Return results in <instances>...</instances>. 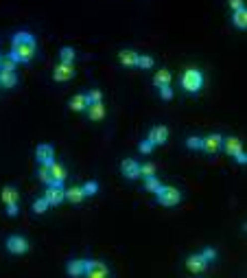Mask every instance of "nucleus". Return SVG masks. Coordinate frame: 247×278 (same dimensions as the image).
<instances>
[{"mask_svg": "<svg viewBox=\"0 0 247 278\" xmlns=\"http://www.w3.org/2000/svg\"><path fill=\"white\" fill-rule=\"evenodd\" d=\"M37 53V42L29 31H18L11 37V57L18 64H29Z\"/></svg>", "mask_w": 247, "mask_h": 278, "instance_id": "nucleus-1", "label": "nucleus"}, {"mask_svg": "<svg viewBox=\"0 0 247 278\" xmlns=\"http://www.w3.org/2000/svg\"><path fill=\"white\" fill-rule=\"evenodd\" d=\"M182 88L186 92H199L201 88H204V75H201V70L197 68H188L182 75Z\"/></svg>", "mask_w": 247, "mask_h": 278, "instance_id": "nucleus-2", "label": "nucleus"}, {"mask_svg": "<svg viewBox=\"0 0 247 278\" xmlns=\"http://www.w3.org/2000/svg\"><path fill=\"white\" fill-rule=\"evenodd\" d=\"M156 197H158V202H160L162 206H177V204L182 202V193H179V188L164 186V184L156 191Z\"/></svg>", "mask_w": 247, "mask_h": 278, "instance_id": "nucleus-3", "label": "nucleus"}, {"mask_svg": "<svg viewBox=\"0 0 247 278\" xmlns=\"http://www.w3.org/2000/svg\"><path fill=\"white\" fill-rule=\"evenodd\" d=\"M44 197L51 206H59L62 202H66V188L64 184H46V191H44Z\"/></svg>", "mask_w": 247, "mask_h": 278, "instance_id": "nucleus-4", "label": "nucleus"}, {"mask_svg": "<svg viewBox=\"0 0 247 278\" xmlns=\"http://www.w3.org/2000/svg\"><path fill=\"white\" fill-rule=\"evenodd\" d=\"M87 278H107L109 276V268L101 261H94V259H87L85 261V274Z\"/></svg>", "mask_w": 247, "mask_h": 278, "instance_id": "nucleus-5", "label": "nucleus"}, {"mask_svg": "<svg viewBox=\"0 0 247 278\" xmlns=\"http://www.w3.org/2000/svg\"><path fill=\"white\" fill-rule=\"evenodd\" d=\"M7 250L11 254L29 252V239L22 237V235H11V237H7Z\"/></svg>", "mask_w": 247, "mask_h": 278, "instance_id": "nucleus-6", "label": "nucleus"}, {"mask_svg": "<svg viewBox=\"0 0 247 278\" xmlns=\"http://www.w3.org/2000/svg\"><path fill=\"white\" fill-rule=\"evenodd\" d=\"M221 142H223V136L215 132V134H208L206 138H201V149L206 153H217L221 149Z\"/></svg>", "mask_w": 247, "mask_h": 278, "instance_id": "nucleus-7", "label": "nucleus"}, {"mask_svg": "<svg viewBox=\"0 0 247 278\" xmlns=\"http://www.w3.org/2000/svg\"><path fill=\"white\" fill-rule=\"evenodd\" d=\"M48 171H51V184H64L66 177H68L66 166L62 162H55V160L48 164Z\"/></svg>", "mask_w": 247, "mask_h": 278, "instance_id": "nucleus-8", "label": "nucleus"}, {"mask_svg": "<svg viewBox=\"0 0 247 278\" xmlns=\"http://www.w3.org/2000/svg\"><path fill=\"white\" fill-rule=\"evenodd\" d=\"M73 75H75V68H73V64H57L55 66V70H53V79L55 81H68V79H73Z\"/></svg>", "mask_w": 247, "mask_h": 278, "instance_id": "nucleus-9", "label": "nucleus"}, {"mask_svg": "<svg viewBox=\"0 0 247 278\" xmlns=\"http://www.w3.org/2000/svg\"><path fill=\"white\" fill-rule=\"evenodd\" d=\"M35 158L40 164H51L55 160V149L53 144H40V147L35 149Z\"/></svg>", "mask_w": 247, "mask_h": 278, "instance_id": "nucleus-10", "label": "nucleus"}, {"mask_svg": "<svg viewBox=\"0 0 247 278\" xmlns=\"http://www.w3.org/2000/svg\"><path fill=\"white\" fill-rule=\"evenodd\" d=\"M149 140L153 144H164L168 140V127L166 125H156V127H151V132H149Z\"/></svg>", "mask_w": 247, "mask_h": 278, "instance_id": "nucleus-11", "label": "nucleus"}, {"mask_svg": "<svg viewBox=\"0 0 247 278\" xmlns=\"http://www.w3.org/2000/svg\"><path fill=\"white\" fill-rule=\"evenodd\" d=\"M186 268L193 272V274H201V272H206L208 263L204 261V257H201V254H190V257L186 259Z\"/></svg>", "mask_w": 247, "mask_h": 278, "instance_id": "nucleus-12", "label": "nucleus"}, {"mask_svg": "<svg viewBox=\"0 0 247 278\" xmlns=\"http://www.w3.org/2000/svg\"><path fill=\"white\" fill-rule=\"evenodd\" d=\"M120 169H123V175H125V177H129V180H136V177H140V164L136 162L134 158L123 160Z\"/></svg>", "mask_w": 247, "mask_h": 278, "instance_id": "nucleus-13", "label": "nucleus"}, {"mask_svg": "<svg viewBox=\"0 0 247 278\" xmlns=\"http://www.w3.org/2000/svg\"><path fill=\"white\" fill-rule=\"evenodd\" d=\"M85 110H87V116H90V121H103V119H105V105H103V101L90 103Z\"/></svg>", "mask_w": 247, "mask_h": 278, "instance_id": "nucleus-14", "label": "nucleus"}, {"mask_svg": "<svg viewBox=\"0 0 247 278\" xmlns=\"http://www.w3.org/2000/svg\"><path fill=\"white\" fill-rule=\"evenodd\" d=\"M221 149H226V153H230V155H234L239 151V149H243V144H241V140L237 136H223V142H221Z\"/></svg>", "mask_w": 247, "mask_h": 278, "instance_id": "nucleus-15", "label": "nucleus"}, {"mask_svg": "<svg viewBox=\"0 0 247 278\" xmlns=\"http://www.w3.org/2000/svg\"><path fill=\"white\" fill-rule=\"evenodd\" d=\"M68 105H70V110H75V112H83V110H85L90 103H87V97H85V94L79 92V94H75V97L70 99Z\"/></svg>", "mask_w": 247, "mask_h": 278, "instance_id": "nucleus-16", "label": "nucleus"}, {"mask_svg": "<svg viewBox=\"0 0 247 278\" xmlns=\"http://www.w3.org/2000/svg\"><path fill=\"white\" fill-rule=\"evenodd\" d=\"M153 86L156 88H162V86H171V72L166 68H160L153 77Z\"/></svg>", "mask_w": 247, "mask_h": 278, "instance_id": "nucleus-17", "label": "nucleus"}, {"mask_svg": "<svg viewBox=\"0 0 247 278\" xmlns=\"http://www.w3.org/2000/svg\"><path fill=\"white\" fill-rule=\"evenodd\" d=\"M15 83H18V75H15V70H0V86L13 88Z\"/></svg>", "mask_w": 247, "mask_h": 278, "instance_id": "nucleus-18", "label": "nucleus"}, {"mask_svg": "<svg viewBox=\"0 0 247 278\" xmlns=\"http://www.w3.org/2000/svg\"><path fill=\"white\" fill-rule=\"evenodd\" d=\"M83 191H81V186H70L66 188V199H68L70 204H81L83 202Z\"/></svg>", "mask_w": 247, "mask_h": 278, "instance_id": "nucleus-19", "label": "nucleus"}, {"mask_svg": "<svg viewBox=\"0 0 247 278\" xmlns=\"http://www.w3.org/2000/svg\"><path fill=\"white\" fill-rule=\"evenodd\" d=\"M68 274L70 276H83L85 274V261H81V259H75V261H70L68 263Z\"/></svg>", "mask_w": 247, "mask_h": 278, "instance_id": "nucleus-20", "label": "nucleus"}, {"mask_svg": "<svg viewBox=\"0 0 247 278\" xmlns=\"http://www.w3.org/2000/svg\"><path fill=\"white\" fill-rule=\"evenodd\" d=\"M0 197H2V202H4V206H7V204H15L18 202V188L15 186H4L2 188V193H0Z\"/></svg>", "mask_w": 247, "mask_h": 278, "instance_id": "nucleus-21", "label": "nucleus"}, {"mask_svg": "<svg viewBox=\"0 0 247 278\" xmlns=\"http://www.w3.org/2000/svg\"><path fill=\"white\" fill-rule=\"evenodd\" d=\"M118 59H120V64L123 66H136V59H138V53L136 51H131V48H125V51H120L118 55Z\"/></svg>", "mask_w": 247, "mask_h": 278, "instance_id": "nucleus-22", "label": "nucleus"}, {"mask_svg": "<svg viewBox=\"0 0 247 278\" xmlns=\"http://www.w3.org/2000/svg\"><path fill=\"white\" fill-rule=\"evenodd\" d=\"M232 22H234V26H239V29H245V26H247V9L245 7L234 9Z\"/></svg>", "mask_w": 247, "mask_h": 278, "instance_id": "nucleus-23", "label": "nucleus"}, {"mask_svg": "<svg viewBox=\"0 0 247 278\" xmlns=\"http://www.w3.org/2000/svg\"><path fill=\"white\" fill-rule=\"evenodd\" d=\"M48 208H51V204L46 202V197H37V199H33V213H35V215H44Z\"/></svg>", "mask_w": 247, "mask_h": 278, "instance_id": "nucleus-24", "label": "nucleus"}, {"mask_svg": "<svg viewBox=\"0 0 247 278\" xmlns=\"http://www.w3.org/2000/svg\"><path fill=\"white\" fill-rule=\"evenodd\" d=\"M160 186H162V182L158 180V175L145 177V188H147V191H149V193H156V191H158V188H160Z\"/></svg>", "mask_w": 247, "mask_h": 278, "instance_id": "nucleus-25", "label": "nucleus"}, {"mask_svg": "<svg viewBox=\"0 0 247 278\" xmlns=\"http://www.w3.org/2000/svg\"><path fill=\"white\" fill-rule=\"evenodd\" d=\"M153 57L151 55H138V59H136V66L138 68H153Z\"/></svg>", "mask_w": 247, "mask_h": 278, "instance_id": "nucleus-26", "label": "nucleus"}, {"mask_svg": "<svg viewBox=\"0 0 247 278\" xmlns=\"http://www.w3.org/2000/svg\"><path fill=\"white\" fill-rule=\"evenodd\" d=\"M81 191H83V195H85V197H90V195H96V191H98V182H94V180L85 182V184L81 186Z\"/></svg>", "mask_w": 247, "mask_h": 278, "instance_id": "nucleus-27", "label": "nucleus"}, {"mask_svg": "<svg viewBox=\"0 0 247 278\" xmlns=\"http://www.w3.org/2000/svg\"><path fill=\"white\" fill-rule=\"evenodd\" d=\"M156 175V164L153 162H142L140 164V177H151Z\"/></svg>", "mask_w": 247, "mask_h": 278, "instance_id": "nucleus-28", "label": "nucleus"}, {"mask_svg": "<svg viewBox=\"0 0 247 278\" xmlns=\"http://www.w3.org/2000/svg\"><path fill=\"white\" fill-rule=\"evenodd\" d=\"M75 57H77L75 48H70V46H64V48H62V62L73 64V62H75Z\"/></svg>", "mask_w": 247, "mask_h": 278, "instance_id": "nucleus-29", "label": "nucleus"}, {"mask_svg": "<svg viewBox=\"0 0 247 278\" xmlns=\"http://www.w3.org/2000/svg\"><path fill=\"white\" fill-rule=\"evenodd\" d=\"M15 59L11 57V55H7V57H2L0 59V70H15Z\"/></svg>", "mask_w": 247, "mask_h": 278, "instance_id": "nucleus-30", "label": "nucleus"}, {"mask_svg": "<svg viewBox=\"0 0 247 278\" xmlns=\"http://www.w3.org/2000/svg\"><path fill=\"white\" fill-rule=\"evenodd\" d=\"M37 177L44 182V184H51V171H48V164H40V171H37Z\"/></svg>", "mask_w": 247, "mask_h": 278, "instance_id": "nucleus-31", "label": "nucleus"}, {"mask_svg": "<svg viewBox=\"0 0 247 278\" xmlns=\"http://www.w3.org/2000/svg\"><path fill=\"white\" fill-rule=\"evenodd\" d=\"M85 97H87V103H98V101H103V92L101 90H90V92H85Z\"/></svg>", "mask_w": 247, "mask_h": 278, "instance_id": "nucleus-32", "label": "nucleus"}, {"mask_svg": "<svg viewBox=\"0 0 247 278\" xmlns=\"http://www.w3.org/2000/svg\"><path fill=\"white\" fill-rule=\"evenodd\" d=\"M199 254H201V257H204V261H206V263H212V261L217 259V250H215V248H206L204 252H199Z\"/></svg>", "mask_w": 247, "mask_h": 278, "instance_id": "nucleus-33", "label": "nucleus"}, {"mask_svg": "<svg viewBox=\"0 0 247 278\" xmlns=\"http://www.w3.org/2000/svg\"><path fill=\"white\" fill-rule=\"evenodd\" d=\"M186 147H188V149H201V136L186 138Z\"/></svg>", "mask_w": 247, "mask_h": 278, "instance_id": "nucleus-34", "label": "nucleus"}, {"mask_svg": "<svg viewBox=\"0 0 247 278\" xmlns=\"http://www.w3.org/2000/svg\"><path fill=\"white\" fill-rule=\"evenodd\" d=\"M153 147H156V144H153V142L149 140V138H145V140L140 142V147H138V149H140V153H151V151H153Z\"/></svg>", "mask_w": 247, "mask_h": 278, "instance_id": "nucleus-35", "label": "nucleus"}, {"mask_svg": "<svg viewBox=\"0 0 247 278\" xmlns=\"http://www.w3.org/2000/svg\"><path fill=\"white\" fill-rule=\"evenodd\" d=\"M234 160H237L239 164H245V162H247V153L243 151V149H239V151L234 153Z\"/></svg>", "mask_w": 247, "mask_h": 278, "instance_id": "nucleus-36", "label": "nucleus"}, {"mask_svg": "<svg viewBox=\"0 0 247 278\" xmlns=\"http://www.w3.org/2000/svg\"><path fill=\"white\" fill-rule=\"evenodd\" d=\"M160 94H162V99H171L173 97V88L171 86H162L160 88Z\"/></svg>", "mask_w": 247, "mask_h": 278, "instance_id": "nucleus-37", "label": "nucleus"}, {"mask_svg": "<svg viewBox=\"0 0 247 278\" xmlns=\"http://www.w3.org/2000/svg\"><path fill=\"white\" fill-rule=\"evenodd\" d=\"M18 202H15V204H7V215L9 217H15V215H18Z\"/></svg>", "mask_w": 247, "mask_h": 278, "instance_id": "nucleus-38", "label": "nucleus"}, {"mask_svg": "<svg viewBox=\"0 0 247 278\" xmlns=\"http://www.w3.org/2000/svg\"><path fill=\"white\" fill-rule=\"evenodd\" d=\"M230 2V7L232 9H241V7H245V0H228Z\"/></svg>", "mask_w": 247, "mask_h": 278, "instance_id": "nucleus-39", "label": "nucleus"}, {"mask_svg": "<svg viewBox=\"0 0 247 278\" xmlns=\"http://www.w3.org/2000/svg\"><path fill=\"white\" fill-rule=\"evenodd\" d=\"M0 59H2V55H0Z\"/></svg>", "mask_w": 247, "mask_h": 278, "instance_id": "nucleus-40", "label": "nucleus"}]
</instances>
